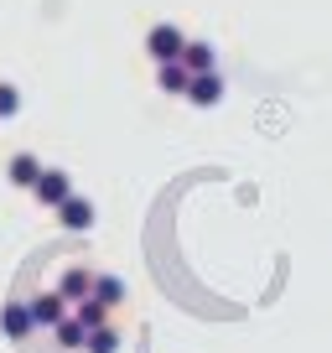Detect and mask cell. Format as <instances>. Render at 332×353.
Returning <instances> with one entry per match:
<instances>
[{"label": "cell", "mask_w": 332, "mask_h": 353, "mask_svg": "<svg viewBox=\"0 0 332 353\" xmlns=\"http://www.w3.org/2000/svg\"><path fill=\"white\" fill-rule=\"evenodd\" d=\"M182 47H187V37H182L172 21L151 26V37H145V52H151L156 63H177V57H182Z\"/></svg>", "instance_id": "cell-1"}, {"label": "cell", "mask_w": 332, "mask_h": 353, "mask_svg": "<svg viewBox=\"0 0 332 353\" xmlns=\"http://www.w3.org/2000/svg\"><path fill=\"white\" fill-rule=\"evenodd\" d=\"M37 203H47V208H57L63 198H73V182H68V172H47L42 166V176H37Z\"/></svg>", "instance_id": "cell-2"}, {"label": "cell", "mask_w": 332, "mask_h": 353, "mask_svg": "<svg viewBox=\"0 0 332 353\" xmlns=\"http://www.w3.org/2000/svg\"><path fill=\"white\" fill-rule=\"evenodd\" d=\"M26 307H32V322H37V327H57V322L68 317V296H57V291H47V296H32Z\"/></svg>", "instance_id": "cell-3"}, {"label": "cell", "mask_w": 332, "mask_h": 353, "mask_svg": "<svg viewBox=\"0 0 332 353\" xmlns=\"http://www.w3.org/2000/svg\"><path fill=\"white\" fill-rule=\"evenodd\" d=\"M0 332H6V338H26V332H37L32 307H26V301H6V307H0Z\"/></svg>", "instance_id": "cell-4"}, {"label": "cell", "mask_w": 332, "mask_h": 353, "mask_svg": "<svg viewBox=\"0 0 332 353\" xmlns=\"http://www.w3.org/2000/svg\"><path fill=\"white\" fill-rule=\"evenodd\" d=\"M57 219H63V229L83 234V229H94V203L89 198H63L57 203Z\"/></svg>", "instance_id": "cell-5"}, {"label": "cell", "mask_w": 332, "mask_h": 353, "mask_svg": "<svg viewBox=\"0 0 332 353\" xmlns=\"http://www.w3.org/2000/svg\"><path fill=\"white\" fill-rule=\"evenodd\" d=\"M187 99H192V104H203V110H208V104H218V99H223V78H218V73H192Z\"/></svg>", "instance_id": "cell-6"}, {"label": "cell", "mask_w": 332, "mask_h": 353, "mask_svg": "<svg viewBox=\"0 0 332 353\" xmlns=\"http://www.w3.org/2000/svg\"><path fill=\"white\" fill-rule=\"evenodd\" d=\"M89 296L110 312V307H120V301H125V281H120V276H94V291H89Z\"/></svg>", "instance_id": "cell-7"}, {"label": "cell", "mask_w": 332, "mask_h": 353, "mask_svg": "<svg viewBox=\"0 0 332 353\" xmlns=\"http://www.w3.org/2000/svg\"><path fill=\"white\" fill-rule=\"evenodd\" d=\"M37 176H42V161H37L32 151L11 156V182H16V188H37Z\"/></svg>", "instance_id": "cell-8"}, {"label": "cell", "mask_w": 332, "mask_h": 353, "mask_svg": "<svg viewBox=\"0 0 332 353\" xmlns=\"http://www.w3.org/2000/svg\"><path fill=\"white\" fill-rule=\"evenodd\" d=\"M177 63L187 68V73H213V47H208V42H187Z\"/></svg>", "instance_id": "cell-9"}, {"label": "cell", "mask_w": 332, "mask_h": 353, "mask_svg": "<svg viewBox=\"0 0 332 353\" xmlns=\"http://www.w3.org/2000/svg\"><path fill=\"white\" fill-rule=\"evenodd\" d=\"M89 291H94V276H89V270H68V276L57 281V296H68V301H83Z\"/></svg>", "instance_id": "cell-10"}, {"label": "cell", "mask_w": 332, "mask_h": 353, "mask_svg": "<svg viewBox=\"0 0 332 353\" xmlns=\"http://www.w3.org/2000/svg\"><path fill=\"white\" fill-rule=\"evenodd\" d=\"M52 332H57V343H63V348H73V353H83V343H89V327H83L78 317H63Z\"/></svg>", "instance_id": "cell-11"}, {"label": "cell", "mask_w": 332, "mask_h": 353, "mask_svg": "<svg viewBox=\"0 0 332 353\" xmlns=\"http://www.w3.org/2000/svg\"><path fill=\"white\" fill-rule=\"evenodd\" d=\"M187 83H192V73L182 63H161V88L166 94H187Z\"/></svg>", "instance_id": "cell-12"}, {"label": "cell", "mask_w": 332, "mask_h": 353, "mask_svg": "<svg viewBox=\"0 0 332 353\" xmlns=\"http://www.w3.org/2000/svg\"><path fill=\"white\" fill-rule=\"evenodd\" d=\"M78 322H83V327H104V307H99V301H94V296H83V301H78Z\"/></svg>", "instance_id": "cell-13"}, {"label": "cell", "mask_w": 332, "mask_h": 353, "mask_svg": "<svg viewBox=\"0 0 332 353\" xmlns=\"http://www.w3.org/2000/svg\"><path fill=\"white\" fill-rule=\"evenodd\" d=\"M114 343H120V338H114L110 327H94L89 343H83V353H114Z\"/></svg>", "instance_id": "cell-14"}, {"label": "cell", "mask_w": 332, "mask_h": 353, "mask_svg": "<svg viewBox=\"0 0 332 353\" xmlns=\"http://www.w3.org/2000/svg\"><path fill=\"white\" fill-rule=\"evenodd\" d=\"M16 110H21V94H16L11 83H0V120H11Z\"/></svg>", "instance_id": "cell-15"}]
</instances>
